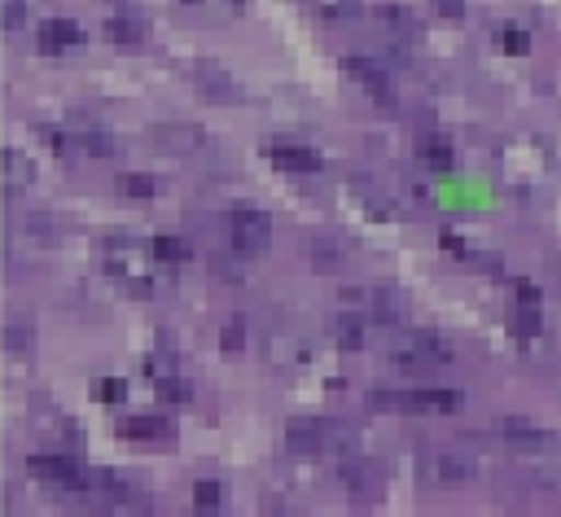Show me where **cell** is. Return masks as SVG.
Instances as JSON below:
<instances>
[{"instance_id": "obj_27", "label": "cell", "mask_w": 561, "mask_h": 517, "mask_svg": "<svg viewBox=\"0 0 561 517\" xmlns=\"http://www.w3.org/2000/svg\"><path fill=\"white\" fill-rule=\"evenodd\" d=\"M118 193H123V197H140V202H145V197H153V193H158V184H153L149 175H131V171H127V175H118Z\"/></svg>"}, {"instance_id": "obj_17", "label": "cell", "mask_w": 561, "mask_h": 517, "mask_svg": "<svg viewBox=\"0 0 561 517\" xmlns=\"http://www.w3.org/2000/svg\"><path fill=\"white\" fill-rule=\"evenodd\" d=\"M105 35H110L118 48H140V44H145V18L118 9V13L105 18Z\"/></svg>"}, {"instance_id": "obj_1", "label": "cell", "mask_w": 561, "mask_h": 517, "mask_svg": "<svg viewBox=\"0 0 561 517\" xmlns=\"http://www.w3.org/2000/svg\"><path fill=\"white\" fill-rule=\"evenodd\" d=\"M416 473L425 486L456 491V486H469L478 478V460L469 451H456V447H430V451H421Z\"/></svg>"}, {"instance_id": "obj_28", "label": "cell", "mask_w": 561, "mask_h": 517, "mask_svg": "<svg viewBox=\"0 0 561 517\" xmlns=\"http://www.w3.org/2000/svg\"><path fill=\"white\" fill-rule=\"evenodd\" d=\"M193 504H197L202 513H215V508L224 504V491H219V482H210V478H202V482L193 486Z\"/></svg>"}, {"instance_id": "obj_22", "label": "cell", "mask_w": 561, "mask_h": 517, "mask_svg": "<svg viewBox=\"0 0 561 517\" xmlns=\"http://www.w3.org/2000/svg\"><path fill=\"white\" fill-rule=\"evenodd\" d=\"M31 425L39 434H57V438H70V421H61V412L48 403V399H35L31 403Z\"/></svg>"}, {"instance_id": "obj_20", "label": "cell", "mask_w": 561, "mask_h": 517, "mask_svg": "<svg viewBox=\"0 0 561 517\" xmlns=\"http://www.w3.org/2000/svg\"><path fill=\"white\" fill-rule=\"evenodd\" d=\"M0 166H4V188H9V193H18V188L35 184V166L26 162V153L4 149V153H0Z\"/></svg>"}, {"instance_id": "obj_14", "label": "cell", "mask_w": 561, "mask_h": 517, "mask_svg": "<svg viewBox=\"0 0 561 517\" xmlns=\"http://www.w3.org/2000/svg\"><path fill=\"white\" fill-rule=\"evenodd\" d=\"M83 39V31H79V22L75 18H44L39 26H35V48L39 53H66V48H75Z\"/></svg>"}, {"instance_id": "obj_15", "label": "cell", "mask_w": 561, "mask_h": 517, "mask_svg": "<svg viewBox=\"0 0 561 517\" xmlns=\"http://www.w3.org/2000/svg\"><path fill=\"white\" fill-rule=\"evenodd\" d=\"M267 158H272V166L285 171V175H316V171H320V153L307 149V145H294V140L267 145Z\"/></svg>"}, {"instance_id": "obj_3", "label": "cell", "mask_w": 561, "mask_h": 517, "mask_svg": "<svg viewBox=\"0 0 561 517\" xmlns=\"http://www.w3.org/2000/svg\"><path fill=\"white\" fill-rule=\"evenodd\" d=\"M373 407L386 412H456L460 394L456 390H438V386H421V390H373L368 394Z\"/></svg>"}, {"instance_id": "obj_21", "label": "cell", "mask_w": 561, "mask_h": 517, "mask_svg": "<svg viewBox=\"0 0 561 517\" xmlns=\"http://www.w3.org/2000/svg\"><path fill=\"white\" fill-rule=\"evenodd\" d=\"M416 153H421L425 171H434V175H447V171L456 166V153H451V145H447V140H434V136H425V140L416 145Z\"/></svg>"}, {"instance_id": "obj_34", "label": "cell", "mask_w": 561, "mask_h": 517, "mask_svg": "<svg viewBox=\"0 0 561 517\" xmlns=\"http://www.w3.org/2000/svg\"><path fill=\"white\" fill-rule=\"evenodd\" d=\"M215 272H219L224 280H241V276H237V263H232V258H215Z\"/></svg>"}, {"instance_id": "obj_8", "label": "cell", "mask_w": 561, "mask_h": 517, "mask_svg": "<svg viewBox=\"0 0 561 517\" xmlns=\"http://www.w3.org/2000/svg\"><path fill=\"white\" fill-rule=\"evenodd\" d=\"M101 263H105V272H110L127 294H149V272L140 267V254L127 250L123 241H110V245L101 250Z\"/></svg>"}, {"instance_id": "obj_2", "label": "cell", "mask_w": 561, "mask_h": 517, "mask_svg": "<svg viewBox=\"0 0 561 517\" xmlns=\"http://www.w3.org/2000/svg\"><path fill=\"white\" fill-rule=\"evenodd\" d=\"M451 359V346L438 337V333H403L394 346H390V364L399 372H434Z\"/></svg>"}, {"instance_id": "obj_25", "label": "cell", "mask_w": 561, "mask_h": 517, "mask_svg": "<svg viewBox=\"0 0 561 517\" xmlns=\"http://www.w3.org/2000/svg\"><path fill=\"white\" fill-rule=\"evenodd\" d=\"M311 263L324 267V272H333V267L342 263V245H337L333 237H316V241H311Z\"/></svg>"}, {"instance_id": "obj_29", "label": "cell", "mask_w": 561, "mask_h": 517, "mask_svg": "<svg viewBox=\"0 0 561 517\" xmlns=\"http://www.w3.org/2000/svg\"><path fill=\"white\" fill-rule=\"evenodd\" d=\"M500 48H504V53H517V57H522V53L530 48V39H526V31H522L517 22H504V26H500Z\"/></svg>"}, {"instance_id": "obj_10", "label": "cell", "mask_w": 561, "mask_h": 517, "mask_svg": "<svg viewBox=\"0 0 561 517\" xmlns=\"http://www.w3.org/2000/svg\"><path fill=\"white\" fill-rule=\"evenodd\" d=\"M342 66H346V74H351L377 105H394V79H390V70H386L381 61H373V57H346Z\"/></svg>"}, {"instance_id": "obj_16", "label": "cell", "mask_w": 561, "mask_h": 517, "mask_svg": "<svg viewBox=\"0 0 561 517\" xmlns=\"http://www.w3.org/2000/svg\"><path fill=\"white\" fill-rule=\"evenodd\" d=\"M123 438H131V443H171L175 438V425L162 412H140V416H127L123 421Z\"/></svg>"}, {"instance_id": "obj_4", "label": "cell", "mask_w": 561, "mask_h": 517, "mask_svg": "<svg viewBox=\"0 0 561 517\" xmlns=\"http://www.w3.org/2000/svg\"><path fill=\"white\" fill-rule=\"evenodd\" d=\"M228 241L232 250L245 258V254H263L267 241H272V219L259 210V206H237L228 215Z\"/></svg>"}, {"instance_id": "obj_6", "label": "cell", "mask_w": 561, "mask_h": 517, "mask_svg": "<svg viewBox=\"0 0 561 517\" xmlns=\"http://www.w3.org/2000/svg\"><path fill=\"white\" fill-rule=\"evenodd\" d=\"M26 469L39 478V482H48V486H70V491H88V473L79 469V460L70 456V451H35L31 460H26Z\"/></svg>"}, {"instance_id": "obj_23", "label": "cell", "mask_w": 561, "mask_h": 517, "mask_svg": "<svg viewBox=\"0 0 561 517\" xmlns=\"http://www.w3.org/2000/svg\"><path fill=\"white\" fill-rule=\"evenodd\" d=\"M31 346H35V329L22 324V320H9V324H4V351H9V355H26Z\"/></svg>"}, {"instance_id": "obj_18", "label": "cell", "mask_w": 561, "mask_h": 517, "mask_svg": "<svg viewBox=\"0 0 561 517\" xmlns=\"http://www.w3.org/2000/svg\"><path fill=\"white\" fill-rule=\"evenodd\" d=\"M377 22H381L386 35H394V39H416V35H421L416 13L403 9V4H381V9H377Z\"/></svg>"}, {"instance_id": "obj_26", "label": "cell", "mask_w": 561, "mask_h": 517, "mask_svg": "<svg viewBox=\"0 0 561 517\" xmlns=\"http://www.w3.org/2000/svg\"><path fill=\"white\" fill-rule=\"evenodd\" d=\"M316 13L324 22H351L359 13V0H316Z\"/></svg>"}, {"instance_id": "obj_13", "label": "cell", "mask_w": 561, "mask_h": 517, "mask_svg": "<svg viewBox=\"0 0 561 517\" xmlns=\"http://www.w3.org/2000/svg\"><path fill=\"white\" fill-rule=\"evenodd\" d=\"M337 473H342V486H346L355 499H373L377 486H381V469H377L368 456H355V451L342 456V469H337Z\"/></svg>"}, {"instance_id": "obj_12", "label": "cell", "mask_w": 561, "mask_h": 517, "mask_svg": "<svg viewBox=\"0 0 561 517\" xmlns=\"http://www.w3.org/2000/svg\"><path fill=\"white\" fill-rule=\"evenodd\" d=\"M329 447V425L324 421H316V416H294L289 425H285V451H294V456H316V451H324Z\"/></svg>"}, {"instance_id": "obj_24", "label": "cell", "mask_w": 561, "mask_h": 517, "mask_svg": "<svg viewBox=\"0 0 561 517\" xmlns=\"http://www.w3.org/2000/svg\"><path fill=\"white\" fill-rule=\"evenodd\" d=\"M149 250H153L158 263H180V258L188 254V245H184L180 237H171V232H158V237L149 241Z\"/></svg>"}, {"instance_id": "obj_11", "label": "cell", "mask_w": 561, "mask_h": 517, "mask_svg": "<svg viewBox=\"0 0 561 517\" xmlns=\"http://www.w3.org/2000/svg\"><path fill=\"white\" fill-rule=\"evenodd\" d=\"M153 145L162 153H202L206 149V131L197 123H158L153 127Z\"/></svg>"}, {"instance_id": "obj_30", "label": "cell", "mask_w": 561, "mask_h": 517, "mask_svg": "<svg viewBox=\"0 0 561 517\" xmlns=\"http://www.w3.org/2000/svg\"><path fill=\"white\" fill-rule=\"evenodd\" d=\"M92 399H96V403H118V399H123V381H118V377L92 381Z\"/></svg>"}, {"instance_id": "obj_7", "label": "cell", "mask_w": 561, "mask_h": 517, "mask_svg": "<svg viewBox=\"0 0 561 517\" xmlns=\"http://www.w3.org/2000/svg\"><path fill=\"white\" fill-rule=\"evenodd\" d=\"M500 438L508 443V451H526V456H552V451H561V434H552V429H543V425H535L526 416H508L500 425Z\"/></svg>"}, {"instance_id": "obj_5", "label": "cell", "mask_w": 561, "mask_h": 517, "mask_svg": "<svg viewBox=\"0 0 561 517\" xmlns=\"http://www.w3.org/2000/svg\"><path fill=\"white\" fill-rule=\"evenodd\" d=\"M342 307L359 311L368 324H399L403 320V298L394 289H381V285H373V289H342Z\"/></svg>"}, {"instance_id": "obj_9", "label": "cell", "mask_w": 561, "mask_h": 517, "mask_svg": "<svg viewBox=\"0 0 561 517\" xmlns=\"http://www.w3.org/2000/svg\"><path fill=\"white\" fill-rule=\"evenodd\" d=\"M188 79H193V88H197L206 101H219V105H237V101H241V83H237L219 61H193V66H188Z\"/></svg>"}, {"instance_id": "obj_32", "label": "cell", "mask_w": 561, "mask_h": 517, "mask_svg": "<svg viewBox=\"0 0 561 517\" xmlns=\"http://www.w3.org/2000/svg\"><path fill=\"white\" fill-rule=\"evenodd\" d=\"M535 329H539V315H535V307H530V302H526V307H522V311H517V333H522V337H530V333H535Z\"/></svg>"}, {"instance_id": "obj_19", "label": "cell", "mask_w": 561, "mask_h": 517, "mask_svg": "<svg viewBox=\"0 0 561 517\" xmlns=\"http://www.w3.org/2000/svg\"><path fill=\"white\" fill-rule=\"evenodd\" d=\"M364 329H368V320L359 315V311H337L333 315V342L342 346V351H359L364 346Z\"/></svg>"}, {"instance_id": "obj_31", "label": "cell", "mask_w": 561, "mask_h": 517, "mask_svg": "<svg viewBox=\"0 0 561 517\" xmlns=\"http://www.w3.org/2000/svg\"><path fill=\"white\" fill-rule=\"evenodd\" d=\"M219 346H224L228 355L245 351V329H241V324H224V329H219Z\"/></svg>"}, {"instance_id": "obj_33", "label": "cell", "mask_w": 561, "mask_h": 517, "mask_svg": "<svg viewBox=\"0 0 561 517\" xmlns=\"http://www.w3.org/2000/svg\"><path fill=\"white\" fill-rule=\"evenodd\" d=\"M434 13H443V18H460V13H465V0H434Z\"/></svg>"}]
</instances>
